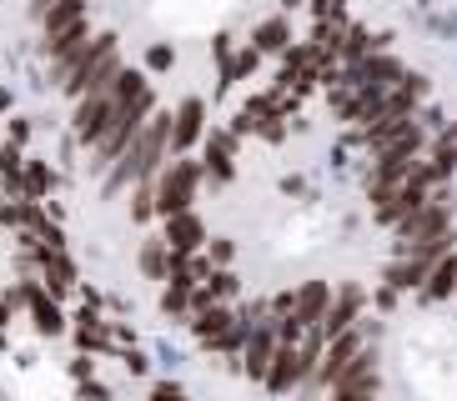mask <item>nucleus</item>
I'll list each match as a JSON object with an SVG mask.
<instances>
[{"label": "nucleus", "instance_id": "1", "mask_svg": "<svg viewBox=\"0 0 457 401\" xmlns=\"http://www.w3.org/2000/svg\"><path fill=\"white\" fill-rule=\"evenodd\" d=\"M171 120L176 116H166V110H151V126H141V135L121 151V166L111 171L106 191H121V186H131V181H151V171L162 166L166 146H171Z\"/></svg>", "mask_w": 457, "mask_h": 401}, {"label": "nucleus", "instance_id": "2", "mask_svg": "<svg viewBox=\"0 0 457 401\" xmlns=\"http://www.w3.org/2000/svg\"><path fill=\"white\" fill-rule=\"evenodd\" d=\"M151 110H156L151 86L141 95H131V101H116V116H111V126L101 131V141H96V156H101V160H121V151L141 135V126H146Z\"/></svg>", "mask_w": 457, "mask_h": 401}, {"label": "nucleus", "instance_id": "3", "mask_svg": "<svg viewBox=\"0 0 457 401\" xmlns=\"http://www.w3.org/2000/svg\"><path fill=\"white\" fill-rule=\"evenodd\" d=\"M432 186H437V171H432V160H428V166H417L403 186H397V196L377 206V221H382V226H392V221L403 226L407 216H417V211L432 200Z\"/></svg>", "mask_w": 457, "mask_h": 401}, {"label": "nucleus", "instance_id": "4", "mask_svg": "<svg viewBox=\"0 0 457 401\" xmlns=\"http://www.w3.org/2000/svg\"><path fill=\"white\" fill-rule=\"evenodd\" d=\"M196 181H202V166H196V160H176L171 171L162 176V186H156V211H162V216L191 211V196H196Z\"/></svg>", "mask_w": 457, "mask_h": 401}, {"label": "nucleus", "instance_id": "5", "mask_svg": "<svg viewBox=\"0 0 457 401\" xmlns=\"http://www.w3.org/2000/svg\"><path fill=\"white\" fill-rule=\"evenodd\" d=\"M447 221H453V196H437V206L428 200L417 216H407V221H403V241H397V251L422 246V241H443L447 236Z\"/></svg>", "mask_w": 457, "mask_h": 401}, {"label": "nucleus", "instance_id": "6", "mask_svg": "<svg viewBox=\"0 0 457 401\" xmlns=\"http://www.w3.org/2000/svg\"><path fill=\"white\" fill-rule=\"evenodd\" d=\"M111 116H116V91L81 95V110H76V135L96 146V141H101V131L111 126Z\"/></svg>", "mask_w": 457, "mask_h": 401}, {"label": "nucleus", "instance_id": "7", "mask_svg": "<svg viewBox=\"0 0 457 401\" xmlns=\"http://www.w3.org/2000/svg\"><path fill=\"white\" fill-rule=\"evenodd\" d=\"M412 160H417V156H377V171H372V181H367V186H372V200H377V206L397 196V186H403L407 176L417 171Z\"/></svg>", "mask_w": 457, "mask_h": 401}, {"label": "nucleus", "instance_id": "8", "mask_svg": "<svg viewBox=\"0 0 457 401\" xmlns=\"http://www.w3.org/2000/svg\"><path fill=\"white\" fill-rule=\"evenodd\" d=\"M296 381H307V361H302V347H296V341H282V347H277V356H271L267 387L271 391H292Z\"/></svg>", "mask_w": 457, "mask_h": 401}, {"label": "nucleus", "instance_id": "9", "mask_svg": "<svg viewBox=\"0 0 457 401\" xmlns=\"http://www.w3.org/2000/svg\"><path fill=\"white\" fill-rule=\"evenodd\" d=\"M202 131H206V106L196 95H187V101L176 106V120H171V146L191 151V141H202Z\"/></svg>", "mask_w": 457, "mask_h": 401}, {"label": "nucleus", "instance_id": "10", "mask_svg": "<svg viewBox=\"0 0 457 401\" xmlns=\"http://www.w3.org/2000/svg\"><path fill=\"white\" fill-rule=\"evenodd\" d=\"M357 311H362V286H342V291H337V301L327 307V316H322V336H342V331H352Z\"/></svg>", "mask_w": 457, "mask_h": 401}, {"label": "nucleus", "instance_id": "11", "mask_svg": "<svg viewBox=\"0 0 457 401\" xmlns=\"http://www.w3.org/2000/svg\"><path fill=\"white\" fill-rule=\"evenodd\" d=\"M277 347H282V341L271 336V326H267V321H256V326H252V336H246V372H252L256 381H267Z\"/></svg>", "mask_w": 457, "mask_h": 401}, {"label": "nucleus", "instance_id": "12", "mask_svg": "<svg viewBox=\"0 0 457 401\" xmlns=\"http://www.w3.org/2000/svg\"><path fill=\"white\" fill-rule=\"evenodd\" d=\"M362 356V347H357V331H342L337 336V347H332V356L322 361V366H317V376H312V381H322V387H337V376L347 372L352 361Z\"/></svg>", "mask_w": 457, "mask_h": 401}, {"label": "nucleus", "instance_id": "13", "mask_svg": "<svg viewBox=\"0 0 457 401\" xmlns=\"http://www.w3.org/2000/svg\"><path fill=\"white\" fill-rule=\"evenodd\" d=\"M202 241H206V231H202V221H196L191 211L166 216V246H171V251H187V256H191Z\"/></svg>", "mask_w": 457, "mask_h": 401}, {"label": "nucleus", "instance_id": "14", "mask_svg": "<svg viewBox=\"0 0 457 401\" xmlns=\"http://www.w3.org/2000/svg\"><path fill=\"white\" fill-rule=\"evenodd\" d=\"M327 307H332V291H327V281H307V286L296 291V321H302L307 331L327 316Z\"/></svg>", "mask_w": 457, "mask_h": 401}, {"label": "nucleus", "instance_id": "15", "mask_svg": "<svg viewBox=\"0 0 457 401\" xmlns=\"http://www.w3.org/2000/svg\"><path fill=\"white\" fill-rule=\"evenodd\" d=\"M428 95V80L422 76H403L397 86L387 91V101H382V116H412V106Z\"/></svg>", "mask_w": 457, "mask_h": 401}, {"label": "nucleus", "instance_id": "16", "mask_svg": "<svg viewBox=\"0 0 457 401\" xmlns=\"http://www.w3.org/2000/svg\"><path fill=\"white\" fill-rule=\"evenodd\" d=\"M81 20H86V0H51V5L41 11L46 40L61 36V30H71V26H81Z\"/></svg>", "mask_w": 457, "mask_h": 401}, {"label": "nucleus", "instance_id": "17", "mask_svg": "<svg viewBox=\"0 0 457 401\" xmlns=\"http://www.w3.org/2000/svg\"><path fill=\"white\" fill-rule=\"evenodd\" d=\"M337 391H367V397H372V391H377V356H372V351H362L347 372L337 376Z\"/></svg>", "mask_w": 457, "mask_h": 401}, {"label": "nucleus", "instance_id": "18", "mask_svg": "<svg viewBox=\"0 0 457 401\" xmlns=\"http://www.w3.org/2000/svg\"><path fill=\"white\" fill-rule=\"evenodd\" d=\"M447 291H457V256H443L422 281V301H443Z\"/></svg>", "mask_w": 457, "mask_h": 401}, {"label": "nucleus", "instance_id": "19", "mask_svg": "<svg viewBox=\"0 0 457 401\" xmlns=\"http://www.w3.org/2000/svg\"><path fill=\"white\" fill-rule=\"evenodd\" d=\"M11 301H30V311H36V326H41L46 336H55L61 331V311L46 301V291H36V286H21V291L11 296Z\"/></svg>", "mask_w": 457, "mask_h": 401}, {"label": "nucleus", "instance_id": "20", "mask_svg": "<svg viewBox=\"0 0 457 401\" xmlns=\"http://www.w3.org/2000/svg\"><path fill=\"white\" fill-rule=\"evenodd\" d=\"M231 160H237V135H212V141H206V166H212V176L216 181H227L231 176Z\"/></svg>", "mask_w": 457, "mask_h": 401}, {"label": "nucleus", "instance_id": "21", "mask_svg": "<svg viewBox=\"0 0 457 401\" xmlns=\"http://www.w3.org/2000/svg\"><path fill=\"white\" fill-rule=\"evenodd\" d=\"M231 321H237V311H227V307H206L202 316L191 321V331L202 336V341H216L221 331H231Z\"/></svg>", "mask_w": 457, "mask_h": 401}, {"label": "nucleus", "instance_id": "22", "mask_svg": "<svg viewBox=\"0 0 457 401\" xmlns=\"http://www.w3.org/2000/svg\"><path fill=\"white\" fill-rule=\"evenodd\" d=\"M287 45H292V30H287L282 15H277V20H262V26H256V51H262V55L287 51Z\"/></svg>", "mask_w": 457, "mask_h": 401}, {"label": "nucleus", "instance_id": "23", "mask_svg": "<svg viewBox=\"0 0 457 401\" xmlns=\"http://www.w3.org/2000/svg\"><path fill=\"white\" fill-rule=\"evenodd\" d=\"M171 261H176V256H166L162 241H146V246H141V271H146L151 281L166 276V271H171Z\"/></svg>", "mask_w": 457, "mask_h": 401}, {"label": "nucleus", "instance_id": "24", "mask_svg": "<svg viewBox=\"0 0 457 401\" xmlns=\"http://www.w3.org/2000/svg\"><path fill=\"white\" fill-rule=\"evenodd\" d=\"M432 171H437V181H447V176L457 171V135L447 131L443 141H437V151H432Z\"/></svg>", "mask_w": 457, "mask_h": 401}, {"label": "nucleus", "instance_id": "25", "mask_svg": "<svg viewBox=\"0 0 457 401\" xmlns=\"http://www.w3.org/2000/svg\"><path fill=\"white\" fill-rule=\"evenodd\" d=\"M51 191V171L46 166H26V196L36 200V196H46Z\"/></svg>", "mask_w": 457, "mask_h": 401}, {"label": "nucleus", "instance_id": "26", "mask_svg": "<svg viewBox=\"0 0 457 401\" xmlns=\"http://www.w3.org/2000/svg\"><path fill=\"white\" fill-rule=\"evenodd\" d=\"M162 307L171 311V316H176V311H187V307H191V286H181V281H171V291H166V301H162Z\"/></svg>", "mask_w": 457, "mask_h": 401}, {"label": "nucleus", "instance_id": "27", "mask_svg": "<svg viewBox=\"0 0 457 401\" xmlns=\"http://www.w3.org/2000/svg\"><path fill=\"white\" fill-rule=\"evenodd\" d=\"M342 11H347V0H317V5H312L317 20H342Z\"/></svg>", "mask_w": 457, "mask_h": 401}, {"label": "nucleus", "instance_id": "28", "mask_svg": "<svg viewBox=\"0 0 457 401\" xmlns=\"http://www.w3.org/2000/svg\"><path fill=\"white\" fill-rule=\"evenodd\" d=\"M171 61H176L171 45H151V51H146V66L151 70H171Z\"/></svg>", "mask_w": 457, "mask_h": 401}, {"label": "nucleus", "instance_id": "29", "mask_svg": "<svg viewBox=\"0 0 457 401\" xmlns=\"http://www.w3.org/2000/svg\"><path fill=\"white\" fill-rule=\"evenodd\" d=\"M151 200H156V196H151V186H141V196H136V206H131L136 221H146V216H151Z\"/></svg>", "mask_w": 457, "mask_h": 401}, {"label": "nucleus", "instance_id": "30", "mask_svg": "<svg viewBox=\"0 0 457 401\" xmlns=\"http://www.w3.org/2000/svg\"><path fill=\"white\" fill-rule=\"evenodd\" d=\"M256 55H262V51H246V55H237V66H231V76H246V70L256 66Z\"/></svg>", "mask_w": 457, "mask_h": 401}, {"label": "nucleus", "instance_id": "31", "mask_svg": "<svg viewBox=\"0 0 457 401\" xmlns=\"http://www.w3.org/2000/svg\"><path fill=\"white\" fill-rule=\"evenodd\" d=\"M212 261H231V241H212Z\"/></svg>", "mask_w": 457, "mask_h": 401}, {"label": "nucleus", "instance_id": "32", "mask_svg": "<svg viewBox=\"0 0 457 401\" xmlns=\"http://www.w3.org/2000/svg\"><path fill=\"white\" fill-rule=\"evenodd\" d=\"M151 401H187V397H181L176 387H156V397H151Z\"/></svg>", "mask_w": 457, "mask_h": 401}, {"label": "nucleus", "instance_id": "33", "mask_svg": "<svg viewBox=\"0 0 457 401\" xmlns=\"http://www.w3.org/2000/svg\"><path fill=\"white\" fill-rule=\"evenodd\" d=\"M5 311H11V301H0V321H5Z\"/></svg>", "mask_w": 457, "mask_h": 401}, {"label": "nucleus", "instance_id": "34", "mask_svg": "<svg viewBox=\"0 0 457 401\" xmlns=\"http://www.w3.org/2000/svg\"><path fill=\"white\" fill-rule=\"evenodd\" d=\"M287 5H307V0H287Z\"/></svg>", "mask_w": 457, "mask_h": 401}, {"label": "nucleus", "instance_id": "35", "mask_svg": "<svg viewBox=\"0 0 457 401\" xmlns=\"http://www.w3.org/2000/svg\"><path fill=\"white\" fill-rule=\"evenodd\" d=\"M46 5H51V0H41V11H46Z\"/></svg>", "mask_w": 457, "mask_h": 401}]
</instances>
